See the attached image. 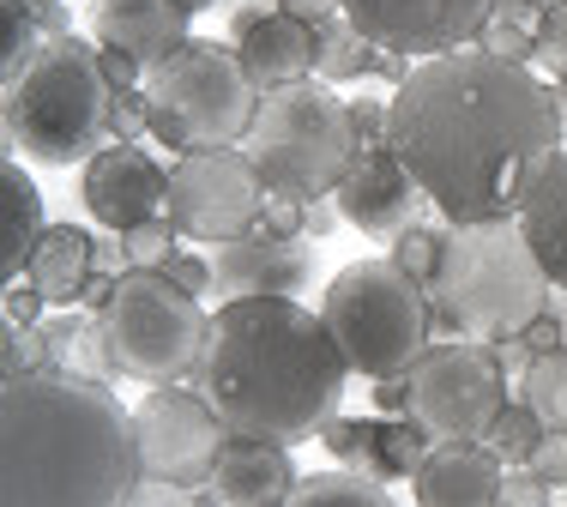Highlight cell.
<instances>
[{"mask_svg": "<svg viewBox=\"0 0 567 507\" xmlns=\"http://www.w3.org/2000/svg\"><path fill=\"white\" fill-rule=\"evenodd\" d=\"M339 7L374 49L404 61H435L477 43L502 0H339Z\"/></svg>", "mask_w": 567, "mask_h": 507, "instance_id": "4fadbf2b", "label": "cell"}, {"mask_svg": "<svg viewBox=\"0 0 567 507\" xmlns=\"http://www.w3.org/2000/svg\"><path fill=\"white\" fill-rule=\"evenodd\" d=\"M194 381L229 435L302 447L339 417L350 363L332 327L296 297H241L218 302Z\"/></svg>", "mask_w": 567, "mask_h": 507, "instance_id": "7a4b0ae2", "label": "cell"}, {"mask_svg": "<svg viewBox=\"0 0 567 507\" xmlns=\"http://www.w3.org/2000/svg\"><path fill=\"white\" fill-rule=\"evenodd\" d=\"M525 7H532V12H549V7H561V0H525Z\"/></svg>", "mask_w": 567, "mask_h": 507, "instance_id": "681fc988", "label": "cell"}, {"mask_svg": "<svg viewBox=\"0 0 567 507\" xmlns=\"http://www.w3.org/2000/svg\"><path fill=\"white\" fill-rule=\"evenodd\" d=\"M272 7L278 12H290V19H302L308 24V31H320V24H327V19H339V0H272Z\"/></svg>", "mask_w": 567, "mask_h": 507, "instance_id": "7bdbcfd3", "label": "cell"}, {"mask_svg": "<svg viewBox=\"0 0 567 507\" xmlns=\"http://www.w3.org/2000/svg\"><path fill=\"white\" fill-rule=\"evenodd\" d=\"M175 236H182V230H175L169 218H152V224H140V230H127V236H121V242H127L133 272H164V266L175 260V254H182V248H175Z\"/></svg>", "mask_w": 567, "mask_h": 507, "instance_id": "836d02e7", "label": "cell"}, {"mask_svg": "<svg viewBox=\"0 0 567 507\" xmlns=\"http://www.w3.org/2000/svg\"><path fill=\"white\" fill-rule=\"evenodd\" d=\"M507 405V369L495 363V344L453 339L429 344L411 369V417L435 442H483Z\"/></svg>", "mask_w": 567, "mask_h": 507, "instance_id": "30bf717a", "label": "cell"}, {"mask_svg": "<svg viewBox=\"0 0 567 507\" xmlns=\"http://www.w3.org/2000/svg\"><path fill=\"white\" fill-rule=\"evenodd\" d=\"M43 43H49V31H43L31 0H0V73L12 79Z\"/></svg>", "mask_w": 567, "mask_h": 507, "instance_id": "f546056e", "label": "cell"}, {"mask_svg": "<svg viewBox=\"0 0 567 507\" xmlns=\"http://www.w3.org/2000/svg\"><path fill=\"white\" fill-rule=\"evenodd\" d=\"M229 442L224 417L206 393L187 386H152L133 405V447H140V477H164L182 489H206L218 472V453Z\"/></svg>", "mask_w": 567, "mask_h": 507, "instance_id": "7c38bea8", "label": "cell"}, {"mask_svg": "<svg viewBox=\"0 0 567 507\" xmlns=\"http://www.w3.org/2000/svg\"><path fill=\"white\" fill-rule=\"evenodd\" d=\"M441 242H447V230H435V224H411V230L393 236V254H386V260L429 290V278H435V266H441Z\"/></svg>", "mask_w": 567, "mask_h": 507, "instance_id": "1f68e13d", "label": "cell"}, {"mask_svg": "<svg viewBox=\"0 0 567 507\" xmlns=\"http://www.w3.org/2000/svg\"><path fill=\"white\" fill-rule=\"evenodd\" d=\"M549 91H556V115H561V139H567V79H556Z\"/></svg>", "mask_w": 567, "mask_h": 507, "instance_id": "7dc6e473", "label": "cell"}, {"mask_svg": "<svg viewBox=\"0 0 567 507\" xmlns=\"http://www.w3.org/2000/svg\"><path fill=\"white\" fill-rule=\"evenodd\" d=\"M339 218L350 230L362 236H381V242H393L399 230H411L416 211L429 206V194L416 188V176L399 164L393 145H357V157H350L344 182H339Z\"/></svg>", "mask_w": 567, "mask_h": 507, "instance_id": "9a60e30c", "label": "cell"}, {"mask_svg": "<svg viewBox=\"0 0 567 507\" xmlns=\"http://www.w3.org/2000/svg\"><path fill=\"white\" fill-rule=\"evenodd\" d=\"M91 254H97V236L91 230H79V224H49L43 242L31 254V266H24V284L43 290L49 309H79L91 278H97Z\"/></svg>", "mask_w": 567, "mask_h": 507, "instance_id": "44dd1931", "label": "cell"}, {"mask_svg": "<svg viewBox=\"0 0 567 507\" xmlns=\"http://www.w3.org/2000/svg\"><path fill=\"white\" fill-rule=\"evenodd\" d=\"M435 453V435L416 417H381V447H374V477H416Z\"/></svg>", "mask_w": 567, "mask_h": 507, "instance_id": "83f0119b", "label": "cell"}, {"mask_svg": "<svg viewBox=\"0 0 567 507\" xmlns=\"http://www.w3.org/2000/svg\"><path fill=\"white\" fill-rule=\"evenodd\" d=\"M91 266H97V278H127L133 272V260H127V242L110 230V236H97V254H91Z\"/></svg>", "mask_w": 567, "mask_h": 507, "instance_id": "b9f144b4", "label": "cell"}, {"mask_svg": "<svg viewBox=\"0 0 567 507\" xmlns=\"http://www.w3.org/2000/svg\"><path fill=\"white\" fill-rule=\"evenodd\" d=\"M374 66H381V49L369 43V37L357 31V24L344 19H327L315 31V79L320 85H344V79H369Z\"/></svg>", "mask_w": 567, "mask_h": 507, "instance_id": "d4e9b609", "label": "cell"}, {"mask_svg": "<svg viewBox=\"0 0 567 507\" xmlns=\"http://www.w3.org/2000/svg\"><path fill=\"white\" fill-rule=\"evenodd\" d=\"M393 152L447 224L519 218L525 188L561 152L556 91L477 43L416 61L393 91Z\"/></svg>", "mask_w": 567, "mask_h": 507, "instance_id": "6da1fadb", "label": "cell"}, {"mask_svg": "<svg viewBox=\"0 0 567 507\" xmlns=\"http://www.w3.org/2000/svg\"><path fill=\"white\" fill-rule=\"evenodd\" d=\"M320 320L339 339L350 375L393 381V375H411L416 356L429 351L435 302L393 260H350L332 272L327 297H320Z\"/></svg>", "mask_w": 567, "mask_h": 507, "instance_id": "8992f818", "label": "cell"}, {"mask_svg": "<svg viewBox=\"0 0 567 507\" xmlns=\"http://www.w3.org/2000/svg\"><path fill=\"white\" fill-rule=\"evenodd\" d=\"M212 7V0H182V12H187V19H194V12H206Z\"/></svg>", "mask_w": 567, "mask_h": 507, "instance_id": "c3c4849f", "label": "cell"}, {"mask_svg": "<svg viewBox=\"0 0 567 507\" xmlns=\"http://www.w3.org/2000/svg\"><path fill=\"white\" fill-rule=\"evenodd\" d=\"M121 507H199V501H194V489H182V484H164V477H140V484H133V496L121 501Z\"/></svg>", "mask_w": 567, "mask_h": 507, "instance_id": "f35d334b", "label": "cell"}, {"mask_svg": "<svg viewBox=\"0 0 567 507\" xmlns=\"http://www.w3.org/2000/svg\"><path fill=\"white\" fill-rule=\"evenodd\" d=\"M140 484L133 411L66 369L0 386V507H121Z\"/></svg>", "mask_w": 567, "mask_h": 507, "instance_id": "3957f363", "label": "cell"}, {"mask_svg": "<svg viewBox=\"0 0 567 507\" xmlns=\"http://www.w3.org/2000/svg\"><path fill=\"white\" fill-rule=\"evenodd\" d=\"M212 272H218V297H296L315 284V242L308 236H236V242L212 248Z\"/></svg>", "mask_w": 567, "mask_h": 507, "instance_id": "2e32d148", "label": "cell"}, {"mask_svg": "<svg viewBox=\"0 0 567 507\" xmlns=\"http://www.w3.org/2000/svg\"><path fill=\"white\" fill-rule=\"evenodd\" d=\"M164 272L175 278V284L187 290V297H218V272H212V260H199V254H175V260L164 266Z\"/></svg>", "mask_w": 567, "mask_h": 507, "instance_id": "74e56055", "label": "cell"}, {"mask_svg": "<svg viewBox=\"0 0 567 507\" xmlns=\"http://www.w3.org/2000/svg\"><path fill=\"white\" fill-rule=\"evenodd\" d=\"M532 344H525V332H513V339H502V344H495V363H502V369H513V375H525V369H532Z\"/></svg>", "mask_w": 567, "mask_h": 507, "instance_id": "f6af8a7d", "label": "cell"}, {"mask_svg": "<svg viewBox=\"0 0 567 507\" xmlns=\"http://www.w3.org/2000/svg\"><path fill=\"white\" fill-rule=\"evenodd\" d=\"M241 152L254 157L266 194H290V199H332L357 157V127H350V103L320 79L302 85H278L260 97Z\"/></svg>", "mask_w": 567, "mask_h": 507, "instance_id": "52a82bcc", "label": "cell"}, {"mask_svg": "<svg viewBox=\"0 0 567 507\" xmlns=\"http://www.w3.org/2000/svg\"><path fill=\"white\" fill-rule=\"evenodd\" d=\"M43 309H49V302H43V290H37V284H24V278H19V284H7V320H12V327H43Z\"/></svg>", "mask_w": 567, "mask_h": 507, "instance_id": "60d3db41", "label": "cell"}, {"mask_svg": "<svg viewBox=\"0 0 567 507\" xmlns=\"http://www.w3.org/2000/svg\"><path fill=\"white\" fill-rule=\"evenodd\" d=\"M43 230H49L43 188L24 176V157H7V164H0V272H7V284L24 278Z\"/></svg>", "mask_w": 567, "mask_h": 507, "instance_id": "603a6c76", "label": "cell"}, {"mask_svg": "<svg viewBox=\"0 0 567 507\" xmlns=\"http://www.w3.org/2000/svg\"><path fill=\"white\" fill-rule=\"evenodd\" d=\"M544 435H549V423L537 417L525 399H507L502 417L489 423V435H483V447H489L502 465H525V459L537 453V442H544Z\"/></svg>", "mask_w": 567, "mask_h": 507, "instance_id": "f1b7e54d", "label": "cell"}, {"mask_svg": "<svg viewBox=\"0 0 567 507\" xmlns=\"http://www.w3.org/2000/svg\"><path fill=\"white\" fill-rule=\"evenodd\" d=\"M31 7H55V0H31Z\"/></svg>", "mask_w": 567, "mask_h": 507, "instance_id": "f907efd6", "label": "cell"}, {"mask_svg": "<svg viewBox=\"0 0 567 507\" xmlns=\"http://www.w3.org/2000/svg\"><path fill=\"white\" fill-rule=\"evenodd\" d=\"M97 327H103V344H110L115 375L145 381V386L194 381L199 363H206V339H212V314L169 272L115 278L110 302L97 309Z\"/></svg>", "mask_w": 567, "mask_h": 507, "instance_id": "9c48e42d", "label": "cell"}, {"mask_svg": "<svg viewBox=\"0 0 567 507\" xmlns=\"http://www.w3.org/2000/svg\"><path fill=\"white\" fill-rule=\"evenodd\" d=\"M43 332H49V351H55V369H66V375H85V381H110L115 375L97 314L61 309L55 320H43Z\"/></svg>", "mask_w": 567, "mask_h": 507, "instance_id": "cb8c5ba5", "label": "cell"}, {"mask_svg": "<svg viewBox=\"0 0 567 507\" xmlns=\"http://www.w3.org/2000/svg\"><path fill=\"white\" fill-rule=\"evenodd\" d=\"M266 91L248 79L236 49L187 37L169 61L145 73V110L152 133L175 152H212V145H241L260 115Z\"/></svg>", "mask_w": 567, "mask_h": 507, "instance_id": "ba28073f", "label": "cell"}, {"mask_svg": "<svg viewBox=\"0 0 567 507\" xmlns=\"http://www.w3.org/2000/svg\"><path fill=\"white\" fill-rule=\"evenodd\" d=\"M79 194H85V211L103 224V230L127 236L140 224L164 218L169 211V176L157 169L152 152H140L133 139H110L79 176Z\"/></svg>", "mask_w": 567, "mask_h": 507, "instance_id": "5bb4252c", "label": "cell"}, {"mask_svg": "<svg viewBox=\"0 0 567 507\" xmlns=\"http://www.w3.org/2000/svg\"><path fill=\"white\" fill-rule=\"evenodd\" d=\"M260 236H308V199H290V194H266L260 206Z\"/></svg>", "mask_w": 567, "mask_h": 507, "instance_id": "d590c367", "label": "cell"}, {"mask_svg": "<svg viewBox=\"0 0 567 507\" xmlns=\"http://www.w3.org/2000/svg\"><path fill=\"white\" fill-rule=\"evenodd\" d=\"M537 66L556 73V79H567V0L537 19Z\"/></svg>", "mask_w": 567, "mask_h": 507, "instance_id": "e575fe53", "label": "cell"}, {"mask_svg": "<svg viewBox=\"0 0 567 507\" xmlns=\"http://www.w3.org/2000/svg\"><path fill=\"white\" fill-rule=\"evenodd\" d=\"M327 453L344 472H369L374 477V447H381V417H332L327 423Z\"/></svg>", "mask_w": 567, "mask_h": 507, "instance_id": "4dcf8cb0", "label": "cell"}, {"mask_svg": "<svg viewBox=\"0 0 567 507\" xmlns=\"http://www.w3.org/2000/svg\"><path fill=\"white\" fill-rule=\"evenodd\" d=\"M374 399H381V411H404V417H411V375L374 381Z\"/></svg>", "mask_w": 567, "mask_h": 507, "instance_id": "bcb514c9", "label": "cell"}, {"mask_svg": "<svg viewBox=\"0 0 567 507\" xmlns=\"http://www.w3.org/2000/svg\"><path fill=\"white\" fill-rule=\"evenodd\" d=\"M296 484H302V477H296V465H290V447L229 435L206 489L218 507H284Z\"/></svg>", "mask_w": 567, "mask_h": 507, "instance_id": "d6986e66", "label": "cell"}, {"mask_svg": "<svg viewBox=\"0 0 567 507\" xmlns=\"http://www.w3.org/2000/svg\"><path fill=\"white\" fill-rule=\"evenodd\" d=\"M519 230H525V242H532V254L544 260L549 284L567 290V145L537 169L532 188H525Z\"/></svg>", "mask_w": 567, "mask_h": 507, "instance_id": "7402d4cb", "label": "cell"}, {"mask_svg": "<svg viewBox=\"0 0 567 507\" xmlns=\"http://www.w3.org/2000/svg\"><path fill=\"white\" fill-rule=\"evenodd\" d=\"M97 66H103V79L115 85V97H127V91H145V66L133 61V55H121V49H97Z\"/></svg>", "mask_w": 567, "mask_h": 507, "instance_id": "ab89813d", "label": "cell"}, {"mask_svg": "<svg viewBox=\"0 0 567 507\" xmlns=\"http://www.w3.org/2000/svg\"><path fill=\"white\" fill-rule=\"evenodd\" d=\"M0 351H7V381L12 375H43V369H55V351H49V332L43 327H12V320H7Z\"/></svg>", "mask_w": 567, "mask_h": 507, "instance_id": "d6a6232c", "label": "cell"}, {"mask_svg": "<svg viewBox=\"0 0 567 507\" xmlns=\"http://www.w3.org/2000/svg\"><path fill=\"white\" fill-rule=\"evenodd\" d=\"M549 272L525 242L519 218H489V224H447L441 266L429 278L435 327L458 332L477 344H502L525 332L549 309Z\"/></svg>", "mask_w": 567, "mask_h": 507, "instance_id": "5b68a950", "label": "cell"}, {"mask_svg": "<svg viewBox=\"0 0 567 507\" xmlns=\"http://www.w3.org/2000/svg\"><path fill=\"white\" fill-rule=\"evenodd\" d=\"M549 496H556V489H549L544 477L532 472V465H507V477H502V507H549Z\"/></svg>", "mask_w": 567, "mask_h": 507, "instance_id": "8d00e7d4", "label": "cell"}, {"mask_svg": "<svg viewBox=\"0 0 567 507\" xmlns=\"http://www.w3.org/2000/svg\"><path fill=\"white\" fill-rule=\"evenodd\" d=\"M7 152L37 169H73L110 145L115 85L103 79L97 49L79 37H49L0 91Z\"/></svg>", "mask_w": 567, "mask_h": 507, "instance_id": "277c9868", "label": "cell"}, {"mask_svg": "<svg viewBox=\"0 0 567 507\" xmlns=\"http://www.w3.org/2000/svg\"><path fill=\"white\" fill-rule=\"evenodd\" d=\"M236 55L248 66V79L260 91H278V85H302V79H315V31H308L302 19H290V12H266L254 31L236 37Z\"/></svg>", "mask_w": 567, "mask_h": 507, "instance_id": "ffe728a7", "label": "cell"}, {"mask_svg": "<svg viewBox=\"0 0 567 507\" xmlns=\"http://www.w3.org/2000/svg\"><path fill=\"white\" fill-rule=\"evenodd\" d=\"M91 37L97 49H121L152 73L187 43L182 0H91Z\"/></svg>", "mask_w": 567, "mask_h": 507, "instance_id": "e0dca14e", "label": "cell"}, {"mask_svg": "<svg viewBox=\"0 0 567 507\" xmlns=\"http://www.w3.org/2000/svg\"><path fill=\"white\" fill-rule=\"evenodd\" d=\"M284 507H399L393 496H386V484L381 477H369V472H315V477H302V484L290 489V501Z\"/></svg>", "mask_w": 567, "mask_h": 507, "instance_id": "484cf974", "label": "cell"}, {"mask_svg": "<svg viewBox=\"0 0 567 507\" xmlns=\"http://www.w3.org/2000/svg\"><path fill=\"white\" fill-rule=\"evenodd\" d=\"M502 477L507 465L483 442H435L411 489L416 507H502Z\"/></svg>", "mask_w": 567, "mask_h": 507, "instance_id": "ac0fdd59", "label": "cell"}, {"mask_svg": "<svg viewBox=\"0 0 567 507\" xmlns=\"http://www.w3.org/2000/svg\"><path fill=\"white\" fill-rule=\"evenodd\" d=\"M266 206V182L241 145H212V152H182L169 169V211L164 218L187 242L224 248L236 236H254Z\"/></svg>", "mask_w": 567, "mask_h": 507, "instance_id": "8fae6325", "label": "cell"}, {"mask_svg": "<svg viewBox=\"0 0 567 507\" xmlns=\"http://www.w3.org/2000/svg\"><path fill=\"white\" fill-rule=\"evenodd\" d=\"M525 344H532L537 356H544V351H556V344H567V332H561V314H556V309H544V314L532 320V327H525Z\"/></svg>", "mask_w": 567, "mask_h": 507, "instance_id": "ee69618b", "label": "cell"}, {"mask_svg": "<svg viewBox=\"0 0 567 507\" xmlns=\"http://www.w3.org/2000/svg\"><path fill=\"white\" fill-rule=\"evenodd\" d=\"M519 399L549 423V430H567V344L532 356V369L519 375Z\"/></svg>", "mask_w": 567, "mask_h": 507, "instance_id": "4316f807", "label": "cell"}]
</instances>
